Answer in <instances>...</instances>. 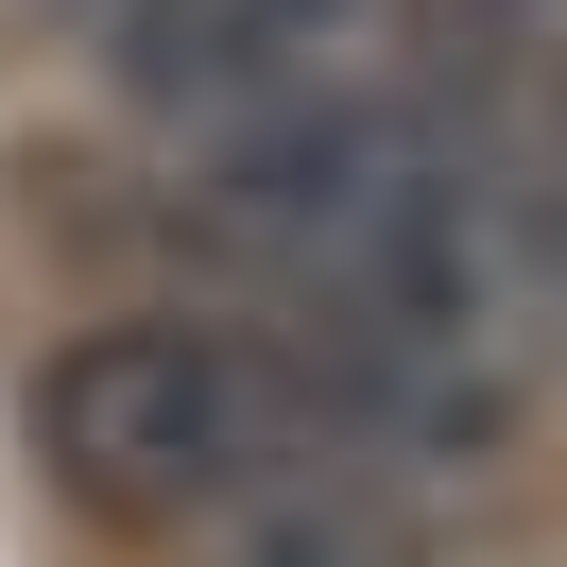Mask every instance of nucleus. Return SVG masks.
<instances>
[{"label":"nucleus","instance_id":"1","mask_svg":"<svg viewBox=\"0 0 567 567\" xmlns=\"http://www.w3.org/2000/svg\"><path fill=\"white\" fill-rule=\"evenodd\" d=\"M292 413L310 395L224 327H86L35 379V464L104 516H207L292 464Z\"/></svg>","mask_w":567,"mask_h":567},{"label":"nucleus","instance_id":"4","mask_svg":"<svg viewBox=\"0 0 567 567\" xmlns=\"http://www.w3.org/2000/svg\"><path fill=\"white\" fill-rule=\"evenodd\" d=\"M258 567H430V550H413V516L361 464L292 447V482H258Z\"/></svg>","mask_w":567,"mask_h":567},{"label":"nucleus","instance_id":"2","mask_svg":"<svg viewBox=\"0 0 567 567\" xmlns=\"http://www.w3.org/2000/svg\"><path fill=\"white\" fill-rule=\"evenodd\" d=\"M344 0H121V86L138 104H189V121H241V104H292L327 52Z\"/></svg>","mask_w":567,"mask_h":567},{"label":"nucleus","instance_id":"3","mask_svg":"<svg viewBox=\"0 0 567 567\" xmlns=\"http://www.w3.org/2000/svg\"><path fill=\"white\" fill-rule=\"evenodd\" d=\"M413 104L498 173L533 121H567V0H413Z\"/></svg>","mask_w":567,"mask_h":567}]
</instances>
